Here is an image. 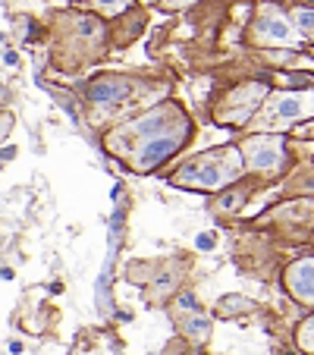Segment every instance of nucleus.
<instances>
[{
  "label": "nucleus",
  "mask_w": 314,
  "mask_h": 355,
  "mask_svg": "<svg viewBox=\"0 0 314 355\" xmlns=\"http://www.w3.org/2000/svg\"><path fill=\"white\" fill-rule=\"evenodd\" d=\"M242 161H239V151H223V155H204L198 157L195 164L182 167L180 182L182 186H198V189H217L223 186L227 180H233L239 173Z\"/></svg>",
  "instance_id": "nucleus-1"
},
{
  "label": "nucleus",
  "mask_w": 314,
  "mask_h": 355,
  "mask_svg": "<svg viewBox=\"0 0 314 355\" xmlns=\"http://www.w3.org/2000/svg\"><path fill=\"white\" fill-rule=\"evenodd\" d=\"M286 286L299 295L302 302H311L314 305V258H305V261H295L286 274Z\"/></svg>",
  "instance_id": "nucleus-2"
},
{
  "label": "nucleus",
  "mask_w": 314,
  "mask_h": 355,
  "mask_svg": "<svg viewBox=\"0 0 314 355\" xmlns=\"http://www.w3.org/2000/svg\"><path fill=\"white\" fill-rule=\"evenodd\" d=\"M274 114L283 120H302V116L314 114V92H299V94H280L274 101Z\"/></svg>",
  "instance_id": "nucleus-3"
},
{
  "label": "nucleus",
  "mask_w": 314,
  "mask_h": 355,
  "mask_svg": "<svg viewBox=\"0 0 314 355\" xmlns=\"http://www.w3.org/2000/svg\"><path fill=\"white\" fill-rule=\"evenodd\" d=\"M283 151H280V139H254L248 141V161H252V167L258 170H274L277 164H280Z\"/></svg>",
  "instance_id": "nucleus-4"
},
{
  "label": "nucleus",
  "mask_w": 314,
  "mask_h": 355,
  "mask_svg": "<svg viewBox=\"0 0 314 355\" xmlns=\"http://www.w3.org/2000/svg\"><path fill=\"white\" fill-rule=\"evenodd\" d=\"M176 145H180V135H161V139L145 141V148L139 151V167H145V170L157 167L167 155H173Z\"/></svg>",
  "instance_id": "nucleus-5"
},
{
  "label": "nucleus",
  "mask_w": 314,
  "mask_h": 355,
  "mask_svg": "<svg viewBox=\"0 0 314 355\" xmlns=\"http://www.w3.org/2000/svg\"><path fill=\"white\" fill-rule=\"evenodd\" d=\"M258 38L270 41V44H295V28L283 16H268L258 26Z\"/></svg>",
  "instance_id": "nucleus-6"
},
{
  "label": "nucleus",
  "mask_w": 314,
  "mask_h": 355,
  "mask_svg": "<svg viewBox=\"0 0 314 355\" xmlns=\"http://www.w3.org/2000/svg\"><path fill=\"white\" fill-rule=\"evenodd\" d=\"M123 94H129L126 82H101V85L91 88L94 101H114V98H123Z\"/></svg>",
  "instance_id": "nucleus-7"
},
{
  "label": "nucleus",
  "mask_w": 314,
  "mask_h": 355,
  "mask_svg": "<svg viewBox=\"0 0 314 355\" xmlns=\"http://www.w3.org/2000/svg\"><path fill=\"white\" fill-rule=\"evenodd\" d=\"M293 16H295V26L299 28H314V10L311 7H299Z\"/></svg>",
  "instance_id": "nucleus-8"
},
{
  "label": "nucleus",
  "mask_w": 314,
  "mask_h": 355,
  "mask_svg": "<svg viewBox=\"0 0 314 355\" xmlns=\"http://www.w3.org/2000/svg\"><path fill=\"white\" fill-rule=\"evenodd\" d=\"M299 336H302V346L311 349V352H314V318L305 324V327H302V334H299Z\"/></svg>",
  "instance_id": "nucleus-9"
}]
</instances>
